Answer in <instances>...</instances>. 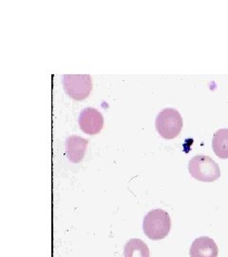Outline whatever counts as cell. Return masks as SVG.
<instances>
[{
    "instance_id": "1",
    "label": "cell",
    "mask_w": 228,
    "mask_h": 257,
    "mask_svg": "<svg viewBox=\"0 0 228 257\" xmlns=\"http://www.w3.org/2000/svg\"><path fill=\"white\" fill-rule=\"evenodd\" d=\"M143 230L151 240L159 241L165 238L171 230V219L168 212L162 209L148 211L144 218Z\"/></svg>"
},
{
    "instance_id": "2",
    "label": "cell",
    "mask_w": 228,
    "mask_h": 257,
    "mask_svg": "<svg viewBox=\"0 0 228 257\" xmlns=\"http://www.w3.org/2000/svg\"><path fill=\"white\" fill-rule=\"evenodd\" d=\"M193 178L201 182H214L220 177L219 167L210 156H195L188 163Z\"/></svg>"
},
{
    "instance_id": "3",
    "label": "cell",
    "mask_w": 228,
    "mask_h": 257,
    "mask_svg": "<svg viewBox=\"0 0 228 257\" xmlns=\"http://www.w3.org/2000/svg\"><path fill=\"white\" fill-rule=\"evenodd\" d=\"M182 125L183 122L180 112L173 108L161 110L156 117V130L164 139L177 138L182 131Z\"/></svg>"
},
{
    "instance_id": "4",
    "label": "cell",
    "mask_w": 228,
    "mask_h": 257,
    "mask_svg": "<svg viewBox=\"0 0 228 257\" xmlns=\"http://www.w3.org/2000/svg\"><path fill=\"white\" fill-rule=\"evenodd\" d=\"M62 81L65 92L74 100H84L91 93L92 79L90 74H65Z\"/></svg>"
},
{
    "instance_id": "5",
    "label": "cell",
    "mask_w": 228,
    "mask_h": 257,
    "mask_svg": "<svg viewBox=\"0 0 228 257\" xmlns=\"http://www.w3.org/2000/svg\"><path fill=\"white\" fill-rule=\"evenodd\" d=\"M79 127L85 134L90 136L98 135L104 126V117L95 108H86L81 111L78 118Z\"/></svg>"
},
{
    "instance_id": "6",
    "label": "cell",
    "mask_w": 228,
    "mask_h": 257,
    "mask_svg": "<svg viewBox=\"0 0 228 257\" xmlns=\"http://www.w3.org/2000/svg\"><path fill=\"white\" fill-rule=\"evenodd\" d=\"M219 248L216 242L208 236L195 239L189 249L190 257H218Z\"/></svg>"
},
{
    "instance_id": "7",
    "label": "cell",
    "mask_w": 228,
    "mask_h": 257,
    "mask_svg": "<svg viewBox=\"0 0 228 257\" xmlns=\"http://www.w3.org/2000/svg\"><path fill=\"white\" fill-rule=\"evenodd\" d=\"M89 140L78 136H71L66 140V151L69 160L73 163L81 162L86 155Z\"/></svg>"
},
{
    "instance_id": "8",
    "label": "cell",
    "mask_w": 228,
    "mask_h": 257,
    "mask_svg": "<svg viewBox=\"0 0 228 257\" xmlns=\"http://www.w3.org/2000/svg\"><path fill=\"white\" fill-rule=\"evenodd\" d=\"M212 148L215 155L220 159H228V128H219L215 132Z\"/></svg>"
},
{
    "instance_id": "9",
    "label": "cell",
    "mask_w": 228,
    "mask_h": 257,
    "mask_svg": "<svg viewBox=\"0 0 228 257\" xmlns=\"http://www.w3.org/2000/svg\"><path fill=\"white\" fill-rule=\"evenodd\" d=\"M149 248L141 239H129L124 248V257H149Z\"/></svg>"
}]
</instances>
